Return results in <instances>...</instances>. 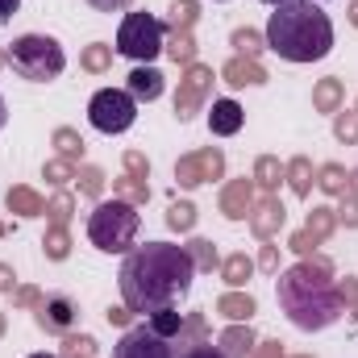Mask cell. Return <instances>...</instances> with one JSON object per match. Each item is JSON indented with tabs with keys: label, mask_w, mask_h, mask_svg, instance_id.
<instances>
[{
	"label": "cell",
	"mask_w": 358,
	"mask_h": 358,
	"mask_svg": "<svg viewBox=\"0 0 358 358\" xmlns=\"http://www.w3.org/2000/svg\"><path fill=\"white\" fill-rule=\"evenodd\" d=\"M200 338H204V317L196 313V317L183 321V329H179V346H196Z\"/></svg>",
	"instance_id": "cell-40"
},
{
	"label": "cell",
	"mask_w": 358,
	"mask_h": 358,
	"mask_svg": "<svg viewBox=\"0 0 358 358\" xmlns=\"http://www.w3.org/2000/svg\"><path fill=\"white\" fill-rule=\"evenodd\" d=\"M146 325H150L159 338H167V342H171V338H179V329H183V313H176V304H171V308H159V313H150V321H146Z\"/></svg>",
	"instance_id": "cell-20"
},
{
	"label": "cell",
	"mask_w": 358,
	"mask_h": 358,
	"mask_svg": "<svg viewBox=\"0 0 358 358\" xmlns=\"http://www.w3.org/2000/svg\"><path fill=\"white\" fill-rule=\"evenodd\" d=\"M334 225H338V208H313L304 229H308V234L321 242V238H329V234H334Z\"/></svg>",
	"instance_id": "cell-25"
},
{
	"label": "cell",
	"mask_w": 358,
	"mask_h": 358,
	"mask_svg": "<svg viewBox=\"0 0 358 358\" xmlns=\"http://www.w3.org/2000/svg\"><path fill=\"white\" fill-rule=\"evenodd\" d=\"M38 325L46 334H71L76 325V304L67 296H42L38 300Z\"/></svg>",
	"instance_id": "cell-10"
},
{
	"label": "cell",
	"mask_w": 358,
	"mask_h": 358,
	"mask_svg": "<svg viewBox=\"0 0 358 358\" xmlns=\"http://www.w3.org/2000/svg\"><path fill=\"white\" fill-rule=\"evenodd\" d=\"M42 176H46V183L63 187V183H71V179H76V163H67V159H50V163L42 167Z\"/></svg>",
	"instance_id": "cell-32"
},
{
	"label": "cell",
	"mask_w": 358,
	"mask_h": 358,
	"mask_svg": "<svg viewBox=\"0 0 358 358\" xmlns=\"http://www.w3.org/2000/svg\"><path fill=\"white\" fill-rule=\"evenodd\" d=\"M334 134H338V142H358V113H338Z\"/></svg>",
	"instance_id": "cell-37"
},
{
	"label": "cell",
	"mask_w": 358,
	"mask_h": 358,
	"mask_svg": "<svg viewBox=\"0 0 358 358\" xmlns=\"http://www.w3.org/2000/svg\"><path fill=\"white\" fill-rule=\"evenodd\" d=\"M0 67H4V55H0Z\"/></svg>",
	"instance_id": "cell-61"
},
{
	"label": "cell",
	"mask_w": 358,
	"mask_h": 358,
	"mask_svg": "<svg viewBox=\"0 0 358 358\" xmlns=\"http://www.w3.org/2000/svg\"><path fill=\"white\" fill-rule=\"evenodd\" d=\"M96 355V342H92L88 334L84 338H67L63 342V358H92Z\"/></svg>",
	"instance_id": "cell-39"
},
{
	"label": "cell",
	"mask_w": 358,
	"mask_h": 358,
	"mask_svg": "<svg viewBox=\"0 0 358 358\" xmlns=\"http://www.w3.org/2000/svg\"><path fill=\"white\" fill-rule=\"evenodd\" d=\"M4 204H8V213H17V217H42V213H46L42 196H38V192H29V187H8Z\"/></svg>",
	"instance_id": "cell-17"
},
{
	"label": "cell",
	"mask_w": 358,
	"mask_h": 358,
	"mask_svg": "<svg viewBox=\"0 0 358 358\" xmlns=\"http://www.w3.org/2000/svg\"><path fill=\"white\" fill-rule=\"evenodd\" d=\"M283 221H287V213H283V204H279L275 196H263L259 208L250 213V229H255L259 238H275V234L283 229Z\"/></svg>",
	"instance_id": "cell-14"
},
{
	"label": "cell",
	"mask_w": 358,
	"mask_h": 358,
	"mask_svg": "<svg viewBox=\"0 0 358 358\" xmlns=\"http://www.w3.org/2000/svg\"><path fill=\"white\" fill-rule=\"evenodd\" d=\"M250 275H255V263H250L246 255H229V259L221 263V279H225L229 287H242Z\"/></svg>",
	"instance_id": "cell-21"
},
{
	"label": "cell",
	"mask_w": 358,
	"mask_h": 358,
	"mask_svg": "<svg viewBox=\"0 0 358 358\" xmlns=\"http://www.w3.org/2000/svg\"><path fill=\"white\" fill-rule=\"evenodd\" d=\"M55 146H59V155L67 159V163H76V159H84V138L76 134V129H55Z\"/></svg>",
	"instance_id": "cell-24"
},
{
	"label": "cell",
	"mask_w": 358,
	"mask_h": 358,
	"mask_svg": "<svg viewBox=\"0 0 358 358\" xmlns=\"http://www.w3.org/2000/svg\"><path fill=\"white\" fill-rule=\"evenodd\" d=\"M217 346H221L225 358H250V350H255V334H250V325H234V329L221 334Z\"/></svg>",
	"instance_id": "cell-16"
},
{
	"label": "cell",
	"mask_w": 358,
	"mask_h": 358,
	"mask_svg": "<svg viewBox=\"0 0 358 358\" xmlns=\"http://www.w3.org/2000/svg\"><path fill=\"white\" fill-rule=\"evenodd\" d=\"M113 192H117V200H129V204H146L150 200V183L138 176H125L113 183Z\"/></svg>",
	"instance_id": "cell-22"
},
{
	"label": "cell",
	"mask_w": 358,
	"mask_h": 358,
	"mask_svg": "<svg viewBox=\"0 0 358 358\" xmlns=\"http://www.w3.org/2000/svg\"><path fill=\"white\" fill-rule=\"evenodd\" d=\"M221 76H225V84H229V88H259V84H267V71H263L255 59H246V55L229 59Z\"/></svg>",
	"instance_id": "cell-15"
},
{
	"label": "cell",
	"mask_w": 358,
	"mask_h": 358,
	"mask_svg": "<svg viewBox=\"0 0 358 358\" xmlns=\"http://www.w3.org/2000/svg\"><path fill=\"white\" fill-rule=\"evenodd\" d=\"M342 96H346V88H342V80H321L317 88H313V104H317V113H338V104H342Z\"/></svg>",
	"instance_id": "cell-19"
},
{
	"label": "cell",
	"mask_w": 358,
	"mask_h": 358,
	"mask_svg": "<svg viewBox=\"0 0 358 358\" xmlns=\"http://www.w3.org/2000/svg\"><path fill=\"white\" fill-rule=\"evenodd\" d=\"M29 358H59V355H29Z\"/></svg>",
	"instance_id": "cell-58"
},
{
	"label": "cell",
	"mask_w": 358,
	"mask_h": 358,
	"mask_svg": "<svg viewBox=\"0 0 358 358\" xmlns=\"http://www.w3.org/2000/svg\"><path fill=\"white\" fill-rule=\"evenodd\" d=\"M167 55L176 63H187L192 67V55H196V42H192V29H176V38L167 42Z\"/></svg>",
	"instance_id": "cell-30"
},
{
	"label": "cell",
	"mask_w": 358,
	"mask_h": 358,
	"mask_svg": "<svg viewBox=\"0 0 358 358\" xmlns=\"http://www.w3.org/2000/svg\"><path fill=\"white\" fill-rule=\"evenodd\" d=\"M88 121L100 134H125L138 121V100L121 88H100L88 100Z\"/></svg>",
	"instance_id": "cell-7"
},
{
	"label": "cell",
	"mask_w": 358,
	"mask_h": 358,
	"mask_svg": "<svg viewBox=\"0 0 358 358\" xmlns=\"http://www.w3.org/2000/svg\"><path fill=\"white\" fill-rule=\"evenodd\" d=\"M4 117H8V108H4V96H0V129H4Z\"/></svg>",
	"instance_id": "cell-56"
},
{
	"label": "cell",
	"mask_w": 358,
	"mask_h": 358,
	"mask_svg": "<svg viewBox=\"0 0 358 358\" xmlns=\"http://www.w3.org/2000/svg\"><path fill=\"white\" fill-rule=\"evenodd\" d=\"M46 217L55 221V225H67V217H71V196L63 192V196H55L50 204H46Z\"/></svg>",
	"instance_id": "cell-41"
},
{
	"label": "cell",
	"mask_w": 358,
	"mask_h": 358,
	"mask_svg": "<svg viewBox=\"0 0 358 358\" xmlns=\"http://www.w3.org/2000/svg\"><path fill=\"white\" fill-rule=\"evenodd\" d=\"M255 358H283V350H279V342H263V350Z\"/></svg>",
	"instance_id": "cell-53"
},
{
	"label": "cell",
	"mask_w": 358,
	"mask_h": 358,
	"mask_svg": "<svg viewBox=\"0 0 358 358\" xmlns=\"http://www.w3.org/2000/svg\"><path fill=\"white\" fill-rule=\"evenodd\" d=\"M259 267H263V271H279V250H275V246H263V255H259Z\"/></svg>",
	"instance_id": "cell-48"
},
{
	"label": "cell",
	"mask_w": 358,
	"mask_h": 358,
	"mask_svg": "<svg viewBox=\"0 0 358 358\" xmlns=\"http://www.w3.org/2000/svg\"><path fill=\"white\" fill-rule=\"evenodd\" d=\"M321 187H325L329 196H342V192L350 187V183H346V171H342L338 163H325V167H321Z\"/></svg>",
	"instance_id": "cell-33"
},
{
	"label": "cell",
	"mask_w": 358,
	"mask_h": 358,
	"mask_svg": "<svg viewBox=\"0 0 358 358\" xmlns=\"http://www.w3.org/2000/svg\"><path fill=\"white\" fill-rule=\"evenodd\" d=\"M346 200H342V208H338V221H346V225H358V192H342Z\"/></svg>",
	"instance_id": "cell-43"
},
{
	"label": "cell",
	"mask_w": 358,
	"mask_h": 358,
	"mask_svg": "<svg viewBox=\"0 0 358 358\" xmlns=\"http://www.w3.org/2000/svg\"><path fill=\"white\" fill-rule=\"evenodd\" d=\"M200 171H204V179H221L225 155H221V150H200Z\"/></svg>",
	"instance_id": "cell-38"
},
{
	"label": "cell",
	"mask_w": 358,
	"mask_h": 358,
	"mask_svg": "<svg viewBox=\"0 0 358 358\" xmlns=\"http://www.w3.org/2000/svg\"><path fill=\"white\" fill-rule=\"evenodd\" d=\"M317 4H321V0H317Z\"/></svg>",
	"instance_id": "cell-62"
},
{
	"label": "cell",
	"mask_w": 358,
	"mask_h": 358,
	"mask_svg": "<svg viewBox=\"0 0 358 358\" xmlns=\"http://www.w3.org/2000/svg\"><path fill=\"white\" fill-rule=\"evenodd\" d=\"M338 292H342V300H350V304L358 308V283H355V279H346V283H342Z\"/></svg>",
	"instance_id": "cell-51"
},
{
	"label": "cell",
	"mask_w": 358,
	"mask_h": 358,
	"mask_svg": "<svg viewBox=\"0 0 358 358\" xmlns=\"http://www.w3.org/2000/svg\"><path fill=\"white\" fill-rule=\"evenodd\" d=\"M108 321H113V325H129L134 313H129V308H108Z\"/></svg>",
	"instance_id": "cell-50"
},
{
	"label": "cell",
	"mask_w": 358,
	"mask_h": 358,
	"mask_svg": "<svg viewBox=\"0 0 358 358\" xmlns=\"http://www.w3.org/2000/svg\"><path fill=\"white\" fill-rule=\"evenodd\" d=\"M263 42H267V38H259L255 29H238V34H234V46H238V55H246V59H255V55L263 50Z\"/></svg>",
	"instance_id": "cell-35"
},
{
	"label": "cell",
	"mask_w": 358,
	"mask_h": 358,
	"mask_svg": "<svg viewBox=\"0 0 358 358\" xmlns=\"http://www.w3.org/2000/svg\"><path fill=\"white\" fill-rule=\"evenodd\" d=\"M208 84H213V71L200 67V63H192L187 76L179 80V92H176V117L179 121H192V117H196V108H200L204 96H208Z\"/></svg>",
	"instance_id": "cell-9"
},
{
	"label": "cell",
	"mask_w": 358,
	"mask_h": 358,
	"mask_svg": "<svg viewBox=\"0 0 358 358\" xmlns=\"http://www.w3.org/2000/svg\"><path fill=\"white\" fill-rule=\"evenodd\" d=\"M4 325H8V321H4V313H0V338H4Z\"/></svg>",
	"instance_id": "cell-57"
},
{
	"label": "cell",
	"mask_w": 358,
	"mask_h": 358,
	"mask_svg": "<svg viewBox=\"0 0 358 358\" xmlns=\"http://www.w3.org/2000/svg\"><path fill=\"white\" fill-rule=\"evenodd\" d=\"M42 246H46V259H55V263H63V259L71 255V238H67V229H63V225H55V229H46V238H42Z\"/></svg>",
	"instance_id": "cell-26"
},
{
	"label": "cell",
	"mask_w": 358,
	"mask_h": 358,
	"mask_svg": "<svg viewBox=\"0 0 358 358\" xmlns=\"http://www.w3.org/2000/svg\"><path fill=\"white\" fill-rule=\"evenodd\" d=\"M125 92H129L134 100H159V96H163V71L150 67V63H138V67L129 71V80H125Z\"/></svg>",
	"instance_id": "cell-12"
},
{
	"label": "cell",
	"mask_w": 358,
	"mask_h": 358,
	"mask_svg": "<svg viewBox=\"0 0 358 358\" xmlns=\"http://www.w3.org/2000/svg\"><path fill=\"white\" fill-rule=\"evenodd\" d=\"M283 176L292 179V192H296V196H308V192H313V163H308V159H292Z\"/></svg>",
	"instance_id": "cell-23"
},
{
	"label": "cell",
	"mask_w": 358,
	"mask_h": 358,
	"mask_svg": "<svg viewBox=\"0 0 358 358\" xmlns=\"http://www.w3.org/2000/svg\"><path fill=\"white\" fill-rule=\"evenodd\" d=\"M176 358H225L221 346H208V342H196V346H183Z\"/></svg>",
	"instance_id": "cell-44"
},
{
	"label": "cell",
	"mask_w": 358,
	"mask_h": 358,
	"mask_svg": "<svg viewBox=\"0 0 358 358\" xmlns=\"http://www.w3.org/2000/svg\"><path fill=\"white\" fill-rule=\"evenodd\" d=\"M113 358H176V350H171V342L159 338L150 325H134V329H125V338L113 346Z\"/></svg>",
	"instance_id": "cell-8"
},
{
	"label": "cell",
	"mask_w": 358,
	"mask_h": 358,
	"mask_svg": "<svg viewBox=\"0 0 358 358\" xmlns=\"http://www.w3.org/2000/svg\"><path fill=\"white\" fill-rule=\"evenodd\" d=\"M4 63H8L21 80H29V84H50V80L63 76L67 55H63V46H59L55 38H46V34H21V38H13V46L4 50Z\"/></svg>",
	"instance_id": "cell-5"
},
{
	"label": "cell",
	"mask_w": 358,
	"mask_h": 358,
	"mask_svg": "<svg viewBox=\"0 0 358 358\" xmlns=\"http://www.w3.org/2000/svg\"><path fill=\"white\" fill-rule=\"evenodd\" d=\"M263 4H287V0H263Z\"/></svg>",
	"instance_id": "cell-59"
},
{
	"label": "cell",
	"mask_w": 358,
	"mask_h": 358,
	"mask_svg": "<svg viewBox=\"0 0 358 358\" xmlns=\"http://www.w3.org/2000/svg\"><path fill=\"white\" fill-rule=\"evenodd\" d=\"M80 187H84L88 196H100V192H104V171H100V167H84V171H80Z\"/></svg>",
	"instance_id": "cell-42"
},
{
	"label": "cell",
	"mask_w": 358,
	"mask_h": 358,
	"mask_svg": "<svg viewBox=\"0 0 358 358\" xmlns=\"http://www.w3.org/2000/svg\"><path fill=\"white\" fill-rule=\"evenodd\" d=\"M350 25H358V0L350 4Z\"/></svg>",
	"instance_id": "cell-55"
},
{
	"label": "cell",
	"mask_w": 358,
	"mask_h": 358,
	"mask_svg": "<svg viewBox=\"0 0 358 358\" xmlns=\"http://www.w3.org/2000/svg\"><path fill=\"white\" fill-rule=\"evenodd\" d=\"M217 313L229 317V321H250L255 317V296H242V292H225L217 300Z\"/></svg>",
	"instance_id": "cell-18"
},
{
	"label": "cell",
	"mask_w": 358,
	"mask_h": 358,
	"mask_svg": "<svg viewBox=\"0 0 358 358\" xmlns=\"http://www.w3.org/2000/svg\"><path fill=\"white\" fill-rule=\"evenodd\" d=\"M350 192H358V171H355V187H350Z\"/></svg>",
	"instance_id": "cell-60"
},
{
	"label": "cell",
	"mask_w": 358,
	"mask_h": 358,
	"mask_svg": "<svg viewBox=\"0 0 358 358\" xmlns=\"http://www.w3.org/2000/svg\"><path fill=\"white\" fill-rule=\"evenodd\" d=\"M263 38L287 63H317L334 50V21L317 0H287L275 4Z\"/></svg>",
	"instance_id": "cell-3"
},
{
	"label": "cell",
	"mask_w": 358,
	"mask_h": 358,
	"mask_svg": "<svg viewBox=\"0 0 358 358\" xmlns=\"http://www.w3.org/2000/svg\"><path fill=\"white\" fill-rule=\"evenodd\" d=\"M88 4L96 8V13H125L134 0H88Z\"/></svg>",
	"instance_id": "cell-47"
},
{
	"label": "cell",
	"mask_w": 358,
	"mask_h": 358,
	"mask_svg": "<svg viewBox=\"0 0 358 358\" xmlns=\"http://www.w3.org/2000/svg\"><path fill=\"white\" fill-rule=\"evenodd\" d=\"M38 300H42V296H38L34 287H21V292H17V304H38Z\"/></svg>",
	"instance_id": "cell-54"
},
{
	"label": "cell",
	"mask_w": 358,
	"mask_h": 358,
	"mask_svg": "<svg viewBox=\"0 0 358 358\" xmlns=\"http://www.w3.org/2000/svg\"><path fill=\"white\" fill-rule=\"evenodd\" d=\"M13 283H17V275L8 263H0V292H13Z\"/></svg>",
	"instance_id": "cell-49"
},
{
	"label": "cell",
	"mask_w": 358,
	"mask_h": 358,
	"mask_svg": "<svg viewBox=\"0 0 358 358\" xmlns=\"http://www.w3.org/2000/svg\"><path fill=\"white\" fill-rule=\"evenodd\" d=\"M138 225H142L138 204L113 196V200H100L92 208L88 238H92V246L104 250V255H129L134 250V238H138Z\"/></svg>",
	"instance_id": "cell-4"
},
{
	"label": "cell",
	"mask_w": 358,
	"mask_h": 358,
	"mask_svg": "<svg viewBox=\"0 0 358 358\" xmlns=\"http://www.w3.org/2000/svg\"><path fill=\"white\" fill-rule=\"evenodd\" d=\"M167 50V29L159 17L150 13H129L117 29V55L134 59V63H150Z\"/></svg>",
	"instance_id": "cell-6"
},
{
	"label": "cell",
	"mask_w": 358,
	"mask_h": 358,
	"mask_svg": "<svg viewBox=\"0 0 358 358\" xmlns=\"http://www.w3.org/2000/svg\"><path fill=\"white\" fill-rule=\"evenodd\" d=\"M255 179H259L263 187H275V183L283 179V167H279V159H271V155H263V159L255 163Z\"/></svg>",
	"instance_id": "cell-34"
},
{
	"label": "cell",
	"mask_w": 358,
	"mask_h": 358,
	"mask_svg": "<svg viewBox=\"0 0 358 358\" xmlns=\"http://www.w3.org/2000/svg\"><path fill=\"white\" fill-rule=\"evenodd\" d=\"M17 8H21V0H0V21L17 17Z\"/></svg>",
	"instance_id": "cell-52"
},
{
	"label": "cell",
	"mask_w": 358,
	"mask_h": 358,
	"mask_svg": "<svg viewBox=\"0 0 358 358\" xmlns=\"http://www.w3.org/2000/svg\"><path fill=\"white\" fill-rule=\"evenodd\" d=\"M176 179H179V187H200V183H204L200 155H183V159L176 163Z\"/></svg>",
	"instance_id": "cell-28"
},
{
	"label": "cell",
	"mask_w": 358,
	"mask_h": 358,
	"mask_svg": "<svg viewBox=\"0 0 358 358\" xmlns=\"http://www.w3.org/2000/svg\"><path fill=\"white\" fill-rule=\"evenodd\" d=\"M355 113H358V108H355Z\"/></svg>",
	"instance_id": "cell-63"
},
{
	"label": "cell",
	"mask_w": 358,
	"mask_h": 358,
	"mask_svg": "<svg viewBox=\"0 0 358 358\" xmlns=\"http://www.w3.org/2000/svg\"><path fill=\"white\" fill-rule=\"evenodd\" d=\"M313 246H317V238H313L308 229H300V234H292V250H296V255H313Z\"/></svg>",
	"instance_id": "cell-46"
},
{
	"label": "cell",
	"mask_w": 358,
	"mask_h": 358,
	"mask_svg": "<svg viewBox=\"0 0 358 358\" xmlns=\"http://www.w3.org/2000/svg\"><path fill=\"white\" fill-rule=\"evenodd\" d=\"M187 255H192V267L196 271H213L217 267V246L204 242V238H192V242H187Z\"/></svg>",
	"instance_id": "cell-27"
},
{
	"label": "cell",
	"mask_w": 358,
	"mask_h": 358,
	"mask_svg": "<svg viewBox=\"0 0 358 358\" xmlns=\"http://www.w3.org/2000/svg\"><path fill=\"white\" fill-rule=\"evenodd\" d=\"M84 71H104L108 63H113V46H104V42H92L88 50H84Z\"/></svg>",
	"instance_id": "cell-31"
},
{
	"label": "cell",
	"mask_w": 358,
	"mask_h": 358,
	"mask_svg": "<svg viewBox=\"0 0 358 358\" xmlns=\"http://www.w3.org/2000/svg\"><path fill=\"white\" fill-rule=\"evenodd\" d=\"M196 279L192 267V255L187 246L176 242H146V246H134L121 263V300L129 313H159V308H171L179 296H187Z\"/></svg>",
	"instance_id": "cell-1"
},
{
	"label": "cell",
	"mask_w": 358,
	"mask_h": 358,
	"mask_svg": "<svg viewBox=\"0 0 358 358\" xmlns=\"http://www.w3.org/2000/svg\"><path fill=\"white\" fill-rule=\"evenodd\" d=\"M171 25L176 29H192L196 25V0H176L171 4Z\"/></svg>",
	"instance_id": "cell-36"
},
{
	"label": "cell",
	"mask_w": 358,
	"mask_h": 358,
	"mask_svg": "<svg viewBox=\"0 0 358 358\" xmlns=\"http://www.w3.org/2000/svg\"><path fill=\"white\" fill-rule=\"evenodd\" d=\"M250 204H255V183H250V179H234V183L221 192V213H225L229 221L250 217Z\"/></svg>",
	"instance_id": "cell-13"
},
{
	"label": "cell",
	"mask_w": 358,
	"mask_h": 358,
	"mask_svg": "<svg viewBox=\"0 0 358 358\" xmlns=\"http://www.w3.org/2000/svg\"><path fill=\"white\" fill-rule=\"evenodd\" d=\"M242 125H246V113H242L238 100H213V108H208V129H213L217 138H234Z\"/></svg>",
	"instance_id": "cell-11"
},
{
	"label": "cell",
	"mask_w": 358,
	"mask_h": 358,
	"mask_svg": "<svg viewBox=\"0 0 358 358\" xmlns=\"http://www.w3.org/2000/svg\"><path fill=\"white\" fill-rule=\"evenodd\" d=\"M125 171H129V176H138V179H146V176H150L146 155H142V150H129V155H125Z\"/></svg>",
	"instance_id": "cell-45"
},
{
	"label": "cell",
	"mask_w": 358,
	"mask_h": 358,
	"mask_svg": "<svg viewBox=\"0 0 358 358\" xmlns=\"http://www.w3.org/2000/svg\"><path fill=\"white\" fill-rule=\"evenodd\" d=\"M275 292L296 329H329L342 317V292L329 279V259H304L287 267Z\"/></svg>",
	"instance_id": "cell-2"
},
{
	"label": "cell",
	"mask_w": 358,
	"mask_h": 358,
	"mask_svg": "<svg viewBox=\"0 0 358 358\" xmlns=\"http://www.w3.org/2000/svg\"><path fill=\"white\" fill-rule=\"evenodd\" d=\"M167 225L179 229V234H187L192 225H196V204H187V200H176L171 208H167Z\"/></svg>",
	"instance_id": "cell-29"
}]
</instances>
